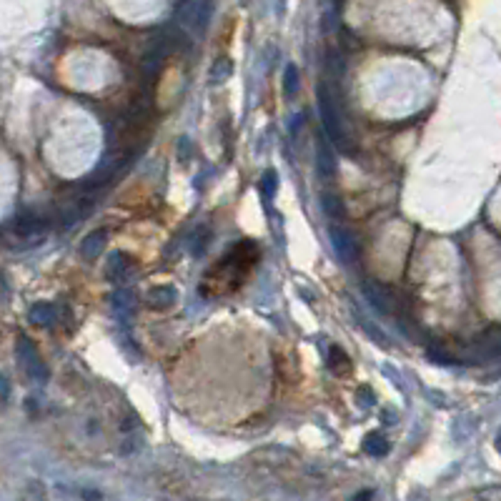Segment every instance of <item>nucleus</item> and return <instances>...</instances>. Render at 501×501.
<instances>
[{"label": "nucleus", "instance_id": "23", "mask_svg": "<svg viewBox=\"0 0 501 501\" xmlns=\"http://www.w3.org/2000/svg\"><path fill=\"white\" fill-rule=\"evenodd\" d=\"M81 496H83V499H100L103 494H100V491H90V488H83Z\"/></svg>", "mask_w": 501, "mask_h": 501}, {"label": "nucleus", "instance_id": "24", "mask_svg": "<svg viewBox=\"0 0 501 501\" xmlns=\"http://www.w3.org/2000/svg\"><path fill=\"white\" fill-rule=\"evenodd\" d=\"M303 118H306V116H303V113H299V116H296V118L291 120V133L299 131V125H301V120H303Z\"/></svg>", "mask_w": 501, "mask_h": 501}, {"label": "nucleus", "instance_id": "9", "mask_svg": "<svg viewBox=\"0 0 501 501\" xmlns=\"http://www.w3.org/2000/svg\"><path fill=\"white\" fill-rule=\"evenodd\" d=\"M326 363H328V371L336 374V376H349L351 374V358L346 356V351L338 349V346H328Z\"/></svg>", "mask_w": 501, "mask_h": 501}, {"label": "nucleus", "instance_id": "12", "mask_svg": "<svg viewBox=\"0 0 501 501\" xmlns=\"http://www.w3.org/2000/svg\"><path fill=\"white\" fill-rule=\"evenodd\" d=\"M113 308H116V313L123 316V319L131 316L133 308H136V296H133L131 288H123V291H118V294L113 296Z\"/></svg>", "mask_w": 501, "mask_h": 501}, {"label": "nucleus", "instance_id": "8", "mask_svg": "<svg viewBox=\"0 0 501 501\" xmlns=\"http://www.w3.org/2000/svg\"><path fill=\"white\" fill-rule=\"evenodd\" d=\"M131 271H133L131 256H125V253H120V250L111 253V258H108V269H106V273H108L111 281H118V283L125 281V278L131 276Z\"/></svg>", "mask_w": 501, "mask_h": 501}, {"label": "nucleus", "instance_id": "20", "mask_svg": "<svg viewBox=\"0 0 501 501\" xmlns=\"http://www.w3.org/2000/svg\"><path fill=\"white\" fill-rule=\"evenodd\" d=\"M326 68H328V73L336 78V81H341L344 78V58L338 56V50H328V63H326Z\"/></svg>", "mask_w": 501, "mask_h": 501}, {"label": "nucleus", "instance_id": "17", "mask_svg": "<svg viewBox=\"0 0 501 501\" xmlns=\"http://www.w3.org/2000/svg\"><path fill=\"white\" fill-rule=\"evenodd\" d=\"M321 206H324V211L328 213V218H341L344 216V203H341V198L333 193H321Z\"/></svg>", "mask_w": 501, "mask_h": 501}, {"label": "nucleus", "instance_id": "7", "mask_svg": "<svg viewBox=\"0 0 501 501\" xmlns=\"http://www.w3.org/2000/svg\"><path fill=\"white\" fill-rule=\"evenodd\" d=\"M316 168H319V175L324 181H331L333 175H336V161H333L328 143L321 136L316 138Z\"/></svg>", "mask_w": 501, "mask_h": 501}, {"label": "nucleus", "instance_id": "15", "mask_svg": "<svg viewBox=\"0 0 501 501\" xmlns=\"http://www.w3.org/2000/svg\"><path fill=\"white\" fill-rule=\"evenodd\" d=\"M363 449H366V454H371V456H386L388 454V449H391V446H388V441L386 438L381 436V434H369V436L363 438Z\"/></svg>", "mask_w": 501, "mask_h": 501}, {"label": "nucleus", "instance_id": "22", "mask_svg": "<svg viewBox=\"0 0 501 501\" xmlns=\"http://www.w3.org/2000/svg\"><path fill=\"white\" fill-rule=\"evenodd\" d=\"M429 358H431V361H436L438 366H451V363H454V358H451L449 353H444V351H436L434 346L429 349Z\"/></svg>", "mask_w": 501, "mask_h": 501}, {"label": "nucleus", "instance_id": "13", "mask_svg": "<svg viewBox=\"0 0 501 501\" xmlns=\"http://www.w3.org/2000/svg\"><path fill=\"white\" fill-rule=\"evenodd\" d=\"M15 231H18L20 236H35V233L43 231V221L38 218V216H33V213H23V216L15 218Z\"/></svg>", "mask_w": 501, "mask_h": 501}, {"label": "nucleus", "instance_id": "1", "mask_svg": "<svg viewBox=\"0 0 501 501\" xmlns=\"http://www.w3.org/2000/svg\"><path fill=\"white\" fill-rule=\"evenodd\" d=\"M258 261V248L250 241H241L236 244V248L228 256L221 258L200 281V294L213 299V296L233 294L244 278L248 276V271L253 269V263Z\"/></svg>", "mask_w": 501, "mask_h": 501}, {"label": "nucleus", "instance_id": "26", "mask_svg": "<svg viewBox=\"0 0 501 501\" xmlns=\"http://www.w3.org/2000/svg\"><path fill=\"white\" fill-rule=\"evenodd\" d=\"M328 3H331L333 10H341V6H344V0H328Z\"/></svg>", "mask_w": 501, "mask_h": 501}, {"label": "nucleus", "instance_id": "4", "mask_svg": "<svg viewBox=\"0 0 501 501\" xmlns=\"http://www.w3.org/2000/svg\"><path fill=\"white\" fill-rule=\"evenodd\" d=\"M18 358H20V366H23V371L28 376H31L33 381L43 383L45 379H48V369H45L43 358H40V353H38V349L33 346V341L28 336H20L18 338Z\"/></svg>", "mask_w": 501, "mask_h": 501}, {"label": "nucleus", "instance_id": "25", "mask_svg": "<svg viewBox=\"0 0 501 501\" xmlns=\"http://www.w3.org/2000/svg\"><path fill=\"white\" fill-rule=\"evenodd\" d=\"M0 391H3V396H8V379L6 376H0Z\"/></svg>", "mask_w": 501, "mask_h": 501}, {"label": "nucleus", "instance_id": "19", "mask_svg": "<svg viewBox=\"0 0 501 501\" xmlns=\"http://www.w3.org/2000/svg\"><path fill=\"white\" fill-rule=\"evenodd\" d=\"M231 73H233L231 61H228V58H218L216 65H213V70H211V83H223Z\"/></svg>", "mask_w": 501, "mask_h": 501}, {"label": "nucleus", "instance_id": "6", "mask_svg": "<svg viewBox=\"0 0 501 501\" xmlns=\"http://www.w3.org/2000/svg\"><path fill=\"white\" fill-rule=\"evenodd\" d=\"M361 291L363 296H366V301H369L371 306L376 308L379 313H391V294H388L386 288H383V283H376V281H363L361 283Z\"/></svg>", "mask_w": 501, "mask_h": 501}, {"label": "nucleus", "instance_id": "18", "mask_svg": "<svg viewBox=\"0 0 501 501\" xmlns=\"http://www.w3.org/2000/svg\"><path fill=\"white\" fill-rule=\"evenodd\" d=\"M296 90H299V68H296L294 63H288L286 70H283V93L288 98H294Z\"/></svg>", "mask_w": 501, "mask_h": 501}, {"label": "nucleus", "instance_id": "5", "mask_svg": "<svg viewBox=\"0 0 501 501\" xmlns=\"http://www.w3.org/2000/svg\"><path fill=\"white\" fill-rule=\"evenodd\" d=\"M328 236H331L333 250H336V256L341 258V261L344 263L356 261L358 246H356V238L351 236V231H346L341 225H331V228H328Z\"/></svg>", "mask_w": 501, "mask_h": 501}, {"label": "nucleus", "instance_id": "21", "mask_svg": "<svg viewBox=\"0 0 501 501\" xmlns=\"http://www.w3.org/2000/svg\"><path fill=\"white\" fill-rule=\"evenodd\" d=\"M276 173L273 170H266L263 173V178H261V188H263V193H266V198H273V193H276Z\"/></svg>", "mask_w": 501, "mask_h": 501}, {"label": "nucleus", "instance_id": "2", "mask_svg": "<svg viewBox=\"0 0 501 501\" xmlns=\"http://www.w3.org/2000/svg\"><path fill=\"white\" fill-rule=\"evenodd\" d=\"M316 98H319V113H321V123H324V131L328 133L333 143H336L338 150H344V153H351V141L346 138L344 133V125H341V118H338L336 113V103H333L331 93H328V88L319 86L316 90Z\"/></svg>", "mask_w": 501, "mask_h": 501}, {"label": "nucleus", "instance_id": "14", "mask_svg": "<svg viewBox=\"0 0 501 501\" xmlns=\"http://www.w3.org/2000/svg\"><path fill=\"white\" fill-rule=\"evenodd\" d=\"M31 321L35 326H53L56 324V306L53 303H35L31 308Z\"/></svg>", "mask_w": 501, "mask_h": 501}, {"label": "nucleus", "instance_id": "11", "mask_svg": "<svg viewBox=\"0 0 501 501\" xmlns=\"http://www.w3.org/2000/svg\"><path fill=\"white\" fill-rule=\"evenodd\" d=\"M103 246H106V233H103V231L88 233V236L83 238V244H81V253H83V258H88V261H93V258H98V256H100V250H103Z\"/></svg>", "mask_w": 501, "mask_h": 501}, {"label": "nucleus", "instance_id": "10", "mask_svg": "<svg viewBox=\"0 0 501 501\" xmlns=\"http://www.w3.org/2000/svg\"><path fill=\"white\" fill-rule=\"evenodd\" d=\"M145 303L150 308H168L175 303V288L170 286H158V288H150L148 294H145Z\"/></svg>", "mask_w": 501, "mask_h": 501}, {"label": "nucleus", "instance_id": "27", "mask_svg": "<svg viewBox=\"0 0 501 501\" xmlns=\"http://www.w3.org/2000/svg\"><path fill=\"white\" fill-rule=\"evenodd\" d=\"M371 496H374L371 491H361V494H356V499H371Z\"/></svg>", "mask_w": 501, "mask_h": 501}, {"label": "nucleus", "instance_id": "16", "mask_svg": "<svg viewBox=\"0 0 501 501\" xmlns=\"http://www.w3.org/2000/svg\"><path fill=\"white\" fill-rule=\"evenodd\" d=\"M353 313H356V321H358V326H361L363 331H366L371 338H374L376 344H379V346H388V336L381 331V328H376V324H374V321H371V319H366V316H361V313H358L356 308H353Z\"/></svg>", "mask_w": 501, "mask_h": 501}, {"label": "nucleus", "instance_id": "3", "mask_svg": "<svg viewBox=\"0 0 501 501\" xmlns=\"http://www.w3.org/2000/svg\"><path fill=\"white\" fill-rule=\"evenodd\" d=\"M213 13V0H181L178 10H175V20L183 31L203 33L208 28Z\"/></svg>", "mask_w": 501, "mask_h": 501}]
</instances>
